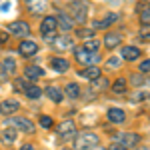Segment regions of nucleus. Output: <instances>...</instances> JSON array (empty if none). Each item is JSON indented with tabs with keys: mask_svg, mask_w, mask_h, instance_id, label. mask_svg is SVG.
<instances>
[{
	"mask_svg": "<svg viewBox=\"0 0 150 150\" xmlns=\"http://www.w3.org/2000/svg\"><path fill=\"white\" fill-rule=\"evenodd\" d=\"M98 148V136L94 132H82L76 138V150H94Z\"/></svg>",
	"mask_w": 150,
	"mask_h": 150,
	"instance_id": "obj_1",
	"label": "nucleus"
},
{
	"mask_svg": "<svg viewBox=\"0 0 150 150\" xmlns=\"http://www.w3.org/2000/svg\"><path fill=\"white\" fill-rule=\"evenodd\" d=\"M58 28V20L54 16H46L44 20H42V26H40V32L42 36L46 38V40H54V32H56Z\"/></svg>",
	"mask_w": 150,
	"mask_h": 150,
	"instance_id": "obj_2",
	"label": "nucleus"
},
{
	"mask_svg": "<svg viewBox=\"0 0 150 150\" xmlns=\"http://www.w3.org/2000/svg\"><path fill=\"white\" fill-rule=\"evenodd\" d=\"M76 60H78V64L92 66V64H96L100 60V56H98V52H90L86 48H80V50H76Z\"/></svg>",
	"mask_w": 150,
	"mask_h": 150,
	"instance_id": "obj_3",
	"label": "nucleus"
},
{
	"mask_svg": "<svg viewBox=\"0 0 150 150\" xmlns=\"http://www.w3.org/2000/svg\"><path fill=\"white\" fill-rule=\"evenodd\" d=\"M70 10H72V16H74V22H86V14H88V6H86V2H82V0H74L72 2V6H70Z\"/></svg>",
	"mask_w": 150,
	"mask_h": 150,
	"instance_id": "obj_4",
	"label": "nucleus"
},
{
	"mask_svg": "<svg viewBox=\"0 0 150 150\" xmlns=\"http://www.w3.org/2000/svg\"><path fill=\"white\" fill-rule=\"evenodd\" d=\"M8 124H10V126H14L16 130H22V132H26V134H32V132H34V124H32L28 118H22V116L10 118V120H8Z\"/></svg>",
	"mask_w": 150,
	"mask_h": 150,
	"instance_id": "obj_5",
	"label": "nucleus"
},
{
	"mask_svg": "<svg viewBox=\"0 0 150 150\" xmlns=\"http://www.w3.org/2000/svg\"><path fill=\"white\" fill-rule=\"evenodd\" d=\"M56 130H58V134H60L64 140H70V138L76 136V126H74L72 120H64V122H60Z\"/></svg>",
	"mask_w": 150,
	"mask_h": 150,
	"instance_id": "obj_6",
	"label": "nucleus"
},
{
	"mask_svg": "<svg viewBox=\"0 0 150 150\" xmlns=\"http://www.w3.org/2000/svg\"><path fill=\"white\" fill-rule=\"evenodd\" d=\"M116 138H118V142L122 146H126V148H132V146L140 144V136L136 132H122V134H116Z\"/></svg>",
	"mask_w": 150,
	"mask_h": 150,
	"instance_id": "obj_7",
	"label": "nucleus"
},
{
	"mask_svg": "<svg viewBox=\"0 0 150 150\" xmlns=\"http://www.w3.org/2000/svg\"><path fill=\"white\" fill-rule=\"evenodd\" d=\"M8 30H10L14 36H28V34H30V26H28V22H24V20H16V22H10Z\"/></svg>",
	"mask_w": 150,
	"mask_h": 150,
	"instance_id": "obj_8",
	"label": "nucleus"
},
{
	"mask_svg": "<svg viewBox=\"0 0 150 150\" xmlns=\"http://www.w3.org/2000/svg\"><path fill=\"white\" fill-rule=\"evenodd\" d=\"M18 108H20L18 100L6 98V100H2V102H0V114H4V116H12V114H16V110H18Z\"/></svg>",
	"mask_w": 150,
	"mask_h": 150,
	"instance_id": "obj_9",
	"label": "nucleus"
},
{
	"mask_svg": "<svg viewBox=\"0 0 150 150\" xmlns=\"http://www.w3.org/2000/svg\"><path fill=\"white\" fill-rule=\"evenodd\" d=\"M18 52L22 54V56H32L38 52V44H36L34 40H24L18 44Z\"/></svg>",
	"mask_w": 150,
	"mask_h": 150,
	"instance_id": "obj_10",
	"label": "nucleus"
},
{
	"mask_svg": "<svg viewBox=\"0 0 150 150\" xmlns=\"http://www.w3.org/2000/svg\"><path fill=\"white\" fill-rule=\"evenodd\" d=\"M78 74H80V78H86V80H94V78L102 76V72H100V68H98L96 64H92V66H86V68H82Z\"/></svg>",
	"mask_w": 150,
	"mask_h": 150,
	"instance_id": "obj_11",
	"label": "nucleus"
},
{
	"mask_svg": "<svg viewBox=\"0 0 150 150\" xmlns=\"http://www.w3.org/2000/svg\"><path fill=\"white\" fill-rule=\"evenodd\" d=\"M106 116H108V120H110L112 124H122V122L126 120L124 110H120V108H110V110L106 112Z\"/></svg>",
	"mask_w": 150,
	"mask_h": 150,
	"instance_id": "obj_12",
	"label": "nucleus"
},
{
	"mask_svg": "<svg viewBox=\"0 0 150 150\" xmlns=\"http://www.w3.org/2000/svg\"><path fill=\"white\" fill-rule=\"evenodd\" d=\"M52 46L56 50H68V48H72V38L70 36H54Z\"/></svg>",
	"mask_w": 150,
	"mask_h": 150,
	"instance_id": "obj_13",
	"label": "nucleus"
},
{
	"mask_svg": "<svg viewBox=\"0 0 150 150\" xmlns=\"http://www.w3.org/2000/svg\"><path fill=\"white\" fill-rule=\"evenodd\" d=\"M46 8H48L46 0H28V10L32 14H42Z\"/></svg>",
	"mask_w": 150,
	"mask_h": 150,
	"instance_id": "obj_14",
	"label": "nucleus"
},
{
	"mask_svg": "<svg viewBox=\"0 0 150 150\" xmlns=\"http://www.w3.org/2000/svg\"><path fill=\"white\" fill-rule=\"evenodd\" d=\"M58 28H62L64 32H68V30H72V26H74V20L70 18L68 14H64V12H60L58 14Z\"/></svg>",
	"mask_w": 150,
	"mask_h": 150,
	"instance_id": "obj_15",
	"label": "nucleus"
},
{
	"mask_svg": "<svg viewBox=\"0 0 150 150\" xmlns=\"http://www.w3.org/2000/svg\"><path fill=\"white\" fill-rule=\"evenodd\" d=\"M0 138L4 140L6 144H12L14 140L18 138V132H16V128H14V126H8V128H4V130L0 132Z\"/></svg>",
	"mask_w": 150,
	"mask_h": 150,
	"instance_id": "obj_16",
	"label": "nucleus"
},
{
	"mask_svg": "<svg viewBox=\"0 0 150 150\" xmlns=\"http://www.w3.org/2000/svg\"><path fill=\"white\" fill-rule=\"evenodd\" d=\"M116 20H118V14H106L102 20H96V22H94L92 28L94 30H96V28H106V26H112Z\"/></svg>",
	"mask_w": 150,
	"mask_h": 150,
	"instance_id": "obj_17",
	"label": "nucleus"
},
{
	"mask_svg": "<svg viewBox=\"0 0 150 150\" xmlns=\"http://www.w3.org/2000/svg\"><path fill=\"white\" fill-rule=\"evenodd\" d=\"M122 58H124V60H136V58H140V48L124 46L122 48Z\"/></svg>",
	"mask_w": 150,
	"mask_h": 150,
	"instance_id": "obj_18",
	"label": "nucleus"
},
{
	"mask_svg": "<svg viewBox=\"0 0 150 150\" xmlns=\"http://www.w3.org/2000/svg\"><path fill=\"white\" fill-rule=\"evenodd\" d=\"M108 88V80L104 78V76H98V78H94L92 84H90V88L88 90H92V92H100V90H106Z\"/></svg>",
	"mask_w": 150,
	"mask_h": 150,
	"instance_id": "obj_19",
	"label": "nucleus"
},
{
	"mask_svg": "<svg viewBox=\"0 0 150 150\" xmlns=\"http://www.w3.org/2000/svg\"><path fill=\"white\" fill-rule=\"evenodd\" d=\"M120 40H122V36L118 34V32H108V34L104 36V44L108 48H114L120 44Z\"/></svg>",
	"mask_w": 150,
	"mask_h": 150,
	"instance_id": "obj_20",
	"label": "nucleus"
},
{
	"mask_svg": "<svg viewBox=\"0 0 150 150\" xmlns=\"http://www.w3.org/2000/svg\"><path fill=\"white\" fill-rule=\"evenodd\" d=\"M64 92H66V96L68 98H80V86L76 84V82H68L66 84V88H64Z\"/></svg>",
	"mask_w": 150,
	"mask_h": 150,
	"instance_id": "obj_21",
	"label": "nucleus"
},
{
	"mask_svg": "<svg viewBox=\"0 0 150 150\" xmlns=\"http://www.w3.org/2000/svg\"><path fill=\"white\" fill-rule=\"evenodd\" d=\"M2 70H4L6 76L16 74V62H14V58H4V60H2Z\"/></svg>",
	"mask_w": 150,
	"mask_h": 150,
	"instance_id": "obj_22",
	"label": "nucleus"
},
{
	"mask_svg": "<svg viewBox=\"0 0 150 150\" xmlns=\"http://www.w3.org/2000/svg\"><path fill=\"white\" fill-rule=\"evenodd\" d=\"M52 68L56 70V72H66V70L70 68V64H68V60H64V58H52Z\"/></svg>",
	"mask_w": 150,
	"mask_h": 150,
	"instance_id": "obj_23",
	"label": "nucleus"
},
{
	"mask_svg": "<svg viewBox=\"0 0 150 150\" xmlns=\"http://www.w3.org/2000/svg\"><path fill=\"white\" fill-rule=\"evenodd\" d=\"M24 74H26L28 80H38L44 72H42V68H38V66H28V68L24 70Z\"/></svg>",
	"mask_w": 150,
	"mask_h": 150,
	"instance_id": "obj_24",
	"label": "nucleus"
},
{
	"mask_svg": "<svg viewBox=\"0 0 150 150\" xmlns=\"http://www.w3.org/2000/svg\"><path fill=\"white\" fill-rule=\"evenodd\" d=\"M24 92H26V96H28L30 100H36V98H40V96H42V90H40L36 84H28Z\"/></svg>",
	"mask_w": 150,
	"mask_h": 150,
	"instance_id": "obj_25",
	"label": "nucleus"
},
{
	"mask_svg": "<svg viewBox=\"0 0 150 150\" xmlns=\"http://www.w3.org/2000/svg\"><path fill=\"white\" fill-rule=\"evenodd\" d=\"M46 94H48V98H50L52 102H60V100H62V90L56 88V86H48Z\"/></svg>",
	"mask_w": 150,
	"mask_h": 150,
	"instance_id": "obj_26",
	"label": "nucleus"
},
{
	"mask_svg": "<svg viewBox=\"0 0 150 150\" xmlns=\"http://www.w3.org/2000/svg\"><path fill=\"white\" fill-rule=\"evenodd\" d=\"M112 90H114L116 94H124L126 92V80H124V78H118V80L112 84Z\"/></svg>",
	"mask_w": 150,
	"mask_h": 150,
	"instance_id": "obj_27",
	"label": "nucleus"
},
{
	"mask_svg": "<svg viewBox=\"0 0 150 150\" xmlns=\"http://www.w3.org/2000/svg\"><path fill=\"white\" fill-rule=\"evenodd\" d=\"M98 46H100V42H98L96 38H88L82 48H86V50H90V52H98Z\"/></svg>",
	"mask_w": 150,
	"mask_h": 150,
	"instance_id": "obj_28",
	"label": "nucleus"
},
{
	"mask_svg": "<svg viewBox=\"0 0 150 150\" xmlns=\"http://www.w3.org/2000/svg\"><path fill=\"white\" fill-rule=\"evenodd\" d=\"M140 40L144 42H150V24H142V30H140Z\"/></svg>",
	"mask_w": 150,
	"mask_h": 150,
	"instance_id": "obj_29",
	"label": "nucleus"
},
{
	"mask_svg": "<svg viewBox=\"0 0 150 150\" xmlns=\"http://www.w3.org/2000/svg\"><path fill=\"white\" fill-rule=\"evenodd\" d=\"M38 122H40V126H42V128H52V126H54V120H52L50 116H40Z\"/></svg>",
	"mask_w": 150,
	"mask_h": 150,
	"instance_id": "obj_30",
	"label": "nucleus"
},
{
	"mask_svg": "<svg viewBox=\"0 0 150 150\" xmlns=\"http://www.w3.org/2000/svg\"><path fill=\"white\" fill-rule=\"evenodd\" d=\"M76 34L80 36V38H90V36L94 34V28H78Z\"/></svg>",
	"mask_w": 150,
	"mask_h": 150,
	"instance_id": "obj_31",
	"label": "nucleus"
},
{
	"mask_svg": "<svg viewBox=\"0 0 150 150\" xmlns=\"http://www.w3.org/2000/svg\"><path fill=\"white\" fill-rule=\"evenodd\" d=\"M140 22L142 24H150V8H144L140 12Z\"/></svg>",
	"mask_w": 150,
	"mask_h": 150,
	"instance_id": "obj_32",
	"label": "nucleus"
},
{
	"mask_svg": "<svg viewBox=\"0 0 150 150\" xmlns=\"http://www.w3.org/2000/svg\"><path fill=\"white\" fill-rule=\"evenodd\" d=\"M26 86H28V84H26L22 78H16V82H14V90H18V92H24V90H26Z\"/></svg>",
	"mask_w": 150,
	"mask_h": 150,
	"instance_id": "obj_33",
	"label": "nucleus"
},
{
	"mask_svg": "<svg viewBox=\"0 0 150 150\" xmlns=\"http://www.w3.org/2000/svg\"><path fill=\"white\" fill-rule=\"evenodd\" d=\"M140 72H144V74L150 72V58H146V60H142V62H140Z\"/></svg>",
	"mask_w": 150,
	"mask_h": 150,
	"instance_id": "obj_34",
	"label": "nucleus"
},
{
	"mask_svg": "<svg viewBox=\"0 0 150 150\" xmlns=\"http://www.w3.org/2000/svg\"><path fill=\"white\" fill-rule=\"evenodd\" d=\"M106 66H108V68H118V66H120V60L112 56L110 60H106Z\"/></svg>",
	"mask_w": 150,
	"mask_h": 150,
	"instance_id": "obj_35",
	"label": "nucleus"
},
{
	"mask_svg": "<svg viewBox=\"0 0 150 150\" xmlns=\"http://www.w3.org/2000/svg\"><path fill=\"white\" fill-rule=\"evenodd\" d=\"M132 84H136V86L144 84V76H140V74H134V76H132Z\"/></svg>",
	"mask_w": 150,
	"mask_h": 150,
	"instance_id": "obj_36",
	"label": "nucleus"
},
{
	"mask_svg": "<svg viewBox=\"0 0 150 150\" xmlns=\"http://www.w3.org/2000/svg\"><path fill=\"white\" fill-rule=\"evenodd\" d=\"M108 150H128L126 146H122V144H120V142H116V144H110V148Z\"/></svg>",
	"mask_w": 150,
	"mask_h": 150,
	"instance_id": "obj_37",
	"label": "nucleus"
},
{
	"mask_svg": "<svg viewBox=\"0 0 150 150\" xmlns=\"http://www.w3.org/2000/svg\"><path fill=\"white\" fill-rule=\"evenodd\" d=\"M8 42V32H0V44H6Z\"/></svg>",
	"mask_w": 150,
	"mask_h": 150,
	"instance_id": "obj_38",
	"label": "nucleus"
},
{
	"mask_svg": "<svg viewBox=\"0 0 150 150\" xmlns=\"http://www.w3.org/2000/svg\"><path fill=\"white\" fill-rule=\"evenodd\" d=\"M20 150H34V146H32V144H24Z\"/></svg>",
	"mask_w": 150,
	"mask_h": 150,
	"instance_id": "obj_39",
	"label": "nucleus"
},
{
	"mask_svg": "<svg viewBox=\"0 0 150 150\" xmlns=\"http://www.w3.org/2000/svg\"><path fill=\"white\" fill-rule=\"evenodd\" d=\"M146 104H148V106H150V98H148V96H146Z\"/></svg>",
	"mask_w": 150,
	"mask_h": 150,
	"instance_id": "obj_40",
	"label": "nucleus"
},
{
	"mask_svg": "<svg viewBox=\"0 0 150 150\" xmlns=\"http://www.w3.org/2000/svg\"><path fill=\"white\" fill-rule=\"evenodd\" d=\"M138 150H148V148H138Z\"/></svg>",
	"mask_w": 150,
	"mask_h": 150,
	"instance_id": "obj_41",
	"label": "nucleus"
},
{
	"mask_svg": "<svg viewBox=\"0 0 150 150\" xmlns=\"http://www.w3.org/2000/svg\"><path fill=\"white\" fill-rule=\"evenodd\" d=\"M64 150H70V148H64Z\"/></svg>",
	"mask_w": 150,
	"mask_h": 150,
	"instance_id": "obj_42",
	"label": "nucleus"
}]
</instances>
